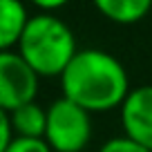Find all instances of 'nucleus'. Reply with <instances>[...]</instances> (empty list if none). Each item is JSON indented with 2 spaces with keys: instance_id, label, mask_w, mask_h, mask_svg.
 <instances>
[{
  "instance_id": "nucleus-6",
  "label": "nucleus",
  "mask_w": 152,
  "mask_h": 152,
  "mask_svg": "<svg viewBox=\"0 0 152 152\" xmlns=\"http://www.w3.org/2000/svg\"><path fill=\"white\" fill-rule=\"evenodd\" d=\"M27 25L29 16L20 0H0V49L2 52L18 47Z\"/></svg>"
},
{
  "instance_id": "nucleus-7",
  "label": "nucleus",
  "mask_w": 152,
  "mask_h": 152,
  "mask_svg": "<svg viewBox=\"0 0 152 152\" xmlns=\"http://www.w3.org/2000/svg\"><path fill=\"white\" fill-rule=\"evenodd\" d=\"M103 18L116 25H134L152 9V0H92Z\"/></svg>"
},
{
  "instance_id": "nucleus-2",
  "label": "nucleus",
  "mask_w": 152,
  "mask_h": 152,
  "mask_svg": "<svg viewBox=\"0 0 152 152\" xmlns=\"http://www.w3.org/2000/svg\"><path fill=\"white\" fill-rule=\"evenodd\" d=\"M16 52L38 72V76H63L76 49L74 31L54 14H38L29 18Z\"/></svg>"
},
{
  "instance_id": "nucleus-11",
  "label": "nucleus",
  "mask_w": 152,
  "mask_h": 152,
  "mask_svg": "<svg viewBox=\"0 0 152 152\" xmlns=\"http://www.w3.org/2000/svg\"><path fill=\"white\" fill-rule=\"evenodd\" d=\"M16 139V132H14V125H11V119H9V112H0V152L7 150L9 143Z\"/></svg>"
},
{
  "instance_id": "nucleus-9",
  "label": "nucleus",
  "mask_w": 152,
  "mask_h": 152,
  "mask_svg": "<svg viewBox=\"0 0 152 152\" xmlns=\"http://www.w3.org/2000/svg\"><path fill=\"white\" fill-rule=\"evenodd\" d=\"M99 152H152V150L123 134V137H114L110 141H105Z\"/></svg>"
},
{
  "instance_id": "nucleus-4",
  "label": "nucleus",
  "mask_w": 152,
  "mask_h": 152,
  "mask_svg": "<svg viewBox=\"0 0 152 152\" xmlns=\"http://www.w3.org/2000/svg\"><path fill=\"white\" fill-rule=\"evenodd\" d=\"M38 78V72L18 52H0V107L11 112L36 101Z\"/></svg>"
},
{
  "instance_id": "nucleus-3",
  "label": "nucleus",
  "mask_w": 152,
  "mask_h": 152,
  "mask_svg": "<svg viewBox=\"0 0 152 152\" xmlns=\"http://www.w3.org/2000/svg\"><path fill=\"white\" fill-rule=\"evenodd\" d=\"M92 139V116L74 101L56 99L47 107L45 141L54 152H83Z\"/></svg>"
},
{
  "instance_id": "nucleus-5",
  "label": "nucleus",
  "mask_w": 152,
  "mask_h": 152,
  "mask_svg": "<svg viewBox=\"0 0 152 152\" xmlns=\"http://www.w3.org/2000/svg\"><path fill=\"white\" fill-rule=\"evenodd\" d=\"M121 123L125 137L152 150V85L137 87L121 105Z\"/></svg>"
},
{
  "instance_id": "nucleus-10",
  "label": "nucleus",
  "mask_w": 152,
  "mask_h": 152,
  "mask_svg": "<svg viewBox=\"0 0 152 152\" xmlns=\"http://www.w3.org/2000/svg\"><path fill=\"white\" fill-rule=\"evenodd\" d=\"M2 152H54L45 139H27V137H16L9 143V148Z\"/></svg>"
},
{
  "instance_id": "nucleus-12",
  "label": "nucleus",
  "mask_w": 152,
  "mask_h": 152,
  "mask_svg": "<svg viewBox=\"0 0 152 152\" xmlns=\"http://www.w3.org/2000/svg\"><path fill=\"white\" fill-rule=\"evenodd\" d=\"M31 2L36 7H40L45 14H49V11H56V9H61V7H65L69 0H31Z\"/></svg>"
},
{
  "instance_id": "nucleus-1",
  "label": "nucleus",
  "mask_w": 152,
  "mask_h": 152,
  "mask_svg": "<svg viewBox=\"0 0 152 152\" xmlns=\"http://www.w3.org/2000/svg\"><path fill=\"white\" fill-rule=\"evenodd\" d=\"M63 96L87 112H107L128 99L130 78L119 58L103 49H83L61 76Z\"/></svg>"
},
{
  "instance_id": "nucleus-8",
  "label": "nucleus",
  "mask_w": 152,
  "mask_h": 152,
  "mask_svg": "<svg viewBox=\"0 0 152 152\" xmlns=\"http://www.w3.org/2000/svg\"><path fill=\"white\" fill-rule=\"evenodd\" d=\"M5 112H7V110H5ZM9 119H11V125H14L16 137L45 139V132H47V110H43L36 101L11 110Z\"/></svg>"
}]
</instances>
